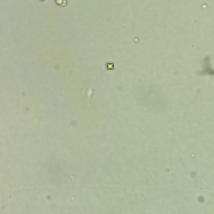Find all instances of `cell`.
I'll return each instance as SVG.
<instances>
[{
    "label": "cell",
    "instance_id": "6da1fadb",
    "mask_svg": "<svg viewBox=\"0 0 214 214\" xmlns=\"http://www.w3.org/2000/svg\"><path fill=\"white\" fill-rule=\"evenodd\" d=\"M55 3L58 6L64 7L67 4V0H55Z\"/></svg>",
    "mask_w": 214,
    "mask_h": 214
}]
</instances>
